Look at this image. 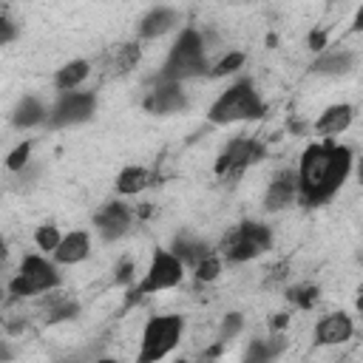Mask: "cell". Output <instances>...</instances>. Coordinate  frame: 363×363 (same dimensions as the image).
Masks as SVG:
<instances>
[{"mask_svg": "<svg viewBox=\"0 0 363 363\" xmlns=\"http://www.w3.org/2000/svg\"><path fill=\"white\" fill-rule=\"evenodd\" d=\"M354 164V153L349 145L335 142V136H323L320 142L306 145L298 162V204L315 210L335 199L343 187Z\"/></svg>", "mask_w": 363, "mask_h": 363, "instance_id": "6da1fadb", "label": "cell"}, {"mask_svg": "<svg viewBox=\"0 0 363 363\" xmlns=\"http://www.w3.org/2000/svg\"><path fill=\"white\" fill-rule=\"evenodd\" d=\"M207 74H210V60L204 51L201 31L187 26V28H182L176 43L170 45L167 60L159 68V74L153 77V82H187V79L207 77Z\"/></svg>", "mask_w": 363, "mask_h": 363, "instance_id": "7a4b0ae2", "label": "cell"}, {"mask_svg": "<svg viewBox=\"0 0 363 363\" xmlns=\"http://www.w3.org/2000/svg\"><path fill=\"white\" fill-rule=\"evenodd\" d=\"M267 116V102L255 91V82L250 77L235 79L227 91L216 96V102L207 108V119L213 125H233V122H252Z\"/></svg>", "mask_w": 363, "mask_h": 363, "instance_id": "3957f363", "label": "cell"}, {"mask_svg": "<svg viewBox=\"0 0 363 363\" xmlns=\"http://www.w3.org/2000/svg\"><path fill=\"white\" fill-rule=\"evenodd\" d=\"M182 278H184V267H182V261H179L170 250L156 247L153 255H150V264H147V269H145V275H142V281H139V284L133 281V284L128 286L122 312L133 309V306H136L142 298H147V295H156V292H164V289L179 286Z\"/></svg>", "mask_w": 363, "mask_h": 363, "instance_id": "277c9868", "label": "cell"}, {"mask_svg": "<svg viewBox=\"0 0 363 363\" xmlns=\"http://www.w3.org/2000/svg\"><path fill=\"white\" fill-rule=\"evenodd\" d=\"M267 250H272V227H267L264 221H241L221 238L216 252L227 264H244L264 255Z\"/></svg>", "mask_w": 363, "mask_h": 363, "instance_id": "5b68a950", "label": "cell"}, {"mask_svg": "<svg viewBox=\"0 0 363 363\" xmlns=\"http://www.w3.org/2000/svg\"><path fill=\"white\" fill-rule=\"evenodd\" d=\"M184 332V318L182 315H153L145 329H142V343L136 352V363H156L162 357H167Z\"/></svg>", "mask_w": 363, "mask_h": 363, "instance_id": "8992f818", "label": "cell"}, {"mask_svg": "<svg viewBox=\"0 0 363 363\" xmlns=\"http://www.w3.org/2000/svg\"><path fill=\"white\" fill-rule=\"evenodd\" d=\"M60 281H62V278H60L54 261H48V258L40 255V252H28V255L20 261L17 275L6 284V292H9L14 301H20V298H31V295L57 289Z\"/></svg>", "mask_w": 363, "mask_h": 363, "instance_id": "52a82bcc", "label": "cell"}, {"mask_svg": "<svg viewBox=\"0 0 363 363\" xmlns=\"http://www.w3.org/2000/svg\"><path fill=\"white\" fill-rule=\"evenodd\" d=\"M96 113V94L94 91H60L57 102L45 113V128L60 130V128H74L82 122H91Z\"/></svg>", "mask_w": 363, "mask_h": 363, "instance_id": "ba28073f", "label": "cell"}, {"mask_svg": "<svg viewBox=\"0 0 363 363\" xmlns=\"http://www.w3.org/2000/svg\"><path fill=\"white\" fill-rule=\"evenodd\" d=\"M267 156V145L255 136H235L227 142V147L221 150L218 162H216V176L224 182H235L241 179V173L252 164H258Z\"/></svg>", "mask_w": 363, "mask_h": 363, "instance_id": "9c48e42d", "label": "cell"}, {"mask_svg": "<svg viewBox=\"0 0 363 363\" xmlns=\"http://www.w3.org/2000/svg\"><path fill=\"white\" fill-rule=\"evenodd\" d=\"M133 218H136L133 216V207H128L125 201H108V204H102L94 213V227H96L99 238L111 244V241H119L122 235L130 233Z\"/></svg>", "mask_w": 363, "mask_h": 363, "instance_id": "30bf717a", "label": "cell"}, {"mask_svg": "<svg viewBox=\"0 0 363 363\" xmlns=\"http://www.w3.org/2000/svg\"><path fill=\"white\" fill-rule=\"evenodd\" d=\"M295 201H298V173L292 167H284L267 184V193H264L261 204H264L267 213H281V210L292 207Z\"/></svg>", "mask_w": 363, "mask_h": 363, "instance_id": "8fae6325", "label": "cell"}, {"mask_svg": "<svg viewBox=\"0 0 363 363\" xmlns=\"http://www.w3.org/2000/svg\"><path fill=\"white\" fill-rule=\"evenodd\" d=\"M142 105H145V111L164 116V113L184 111L187 108V94H184L182 82H153V88L147 91Z\"/></svg>", "mask_w": 363, "mask_h": 363, "instance_id": "7c38bea8", "label": "cell"}, {"mask_svg": "<svg viewBox=\"0 0 363 363\" xmlns=\"http://www.w3.org/2000/svg\"><path fill=\"white\" fill-rule=\"evenodd\" d=\"M354 335V320L349 312H329L315 323V346H340L346 340H352Z\"/></svg>", "mask_w": 363, "mask_h": 363, "instance_id": "4fadbf2b", "label": "cell"}, {"mask_svg": "<svg viewBox=\"0 0 363 363\" xmlns=\"http://www.w3.org/2000/svg\"><path fill=\"white\" fill-rule=\"evenodd\" d=\"M51 255H54V264H62V267H74V264L85 261L91 255V235H88V230L65 233Z\"/></svg>", "mask_w": 363, "mask_h": 363, "instance_id": "5bb4252c", "label": "cell"}, {"mask_svg": "<svg viewBox=\"0 0 363 363\" xmlns=\"http://www.w3.org/2000/svg\"><path fill=\"white\" fill-rule=\"evenodd\" d=\"M357 62V54L349 51V48H335V51H318V57L312 60V74H320V77H343L354 68Z\"/></svg>", "mask_w": 363, "mask_h": 363, "instance_id": "9a60e30c", "label": "cell"}, {"mask_svg": "<svg viewBox=\"0 0 363 363\" xmlns=\"http://www.w3.org/2000/svg\"><path fill=\"white\" fill-rule=\"evenodd\" d=\"M179 23V11L170 6H153L136 26V37L139 40H156L162 34H167L173 26Z\"/></svg>", "mask_w": 363, "mask_h": 363, "instance_id": "2e32d148", "label": "cell"}, {"mask_svg": "<svg viewBox=\"0 0 363 363\" xmlns=\"http://www.w3.org/2000/svg\"><path fill=\"white\" fill-rule=\"evenodd\" d=\"M352 122H354V108L349 102H337V105H329L315 119V133L318 136H340L343 130H349Z\"/></svg>", "mask_w": 363, "mask_h": 363, "instance_id": "e0dca14e", "label": "cell"}, {"mask_svg": "<svg viewBox=\"0 0 363 363\" xmlns=\"http://www.w3.org/2000/svg\"><path fill=\"white\" fill-rule=\"evenodd\" d=\"M179 261H182V267L184 269H193L207 252H213V247L207 244V241H201V238H193L190 233H176L173 235V244L167 247Z\"/></svg>", "mask_w": 363, "mask_h": 363, "instance_id": "ac0fdd59", "label": "cell"}, {"mask_svg": "<svg viewBox=\"0 0 363 363\" xmlns=\"http://www.w3.org/2000/svg\"><path fill=\"white\" fill-rule=\"evenodd\" d=\"M45 113H48V108L43 105V99L34 96V94H26L14 105V111H11V125L17 130H31V128H37V125L45 122Z\"/></svg>", "mask_w": 363, "mask_h": 363, "instance_id": "d6986e66", "label": "cell"}, {"mask_svg": "<svg viewBox=\"0 0 363 363\" xmlns=\"http://www.w3.org/2000/svg\"><path fill=\"white\" fill-rule=\"evenodd\" d=\"M48 298H43V309H45V323H65V320H74L79 318V301L71 298V295H62V292H54L48 289L45 292Z\"/></svg>", "mask_w": 363, "mask_h": 363, "instance_id": "ffe728a7", "label": "cell"}, {"mask_svg": "<svg viewBox=\"0 0 363 363\" xmlns=\"http://www.w3.org/2000/svg\"><path fill=\"white\" fill-rule=\"evenodd\" d=\"M153 182H156V176H153L147 167H142V164H128V167H122L119 176H116V193H119V196H136V193L147 190Z\"/></svg>", "mask_w": 363, "mask_h": 363, "instance_id": "44dd1931", "label": "cell"}, {"mask_svg": "<svg viewBox=\"0 0 363 363\" xmlns=\"http://www.w3.org/2000/svg\"><path fill=\"white\" fill-rule=\"evenodd\" d=\"M88 74H91V62L88 60H68L62 68H57L54 88L57 91H74L88 79Z\"/></svg>", "mask_w": 363, "mask_h": 363, "instance_id": "7402d4cb", "label": "cell"}, {"mask_svg": "<svg viewBox=\"0 0 363 363\" xmlns=\"http://www.w3.org/2000/svg\"><path fill=\"white\" fill-rule=\"evenodd\" d=\"M142 60V48L136 43H119L113 48V57H111V77H125L130 74Z\"/></svg>", "mask_w": 363, "mask_h": 363, "instance_id": "603a6c76", "label": "cell"}, {"mask_svg": "<svg viewBox=\"0 0 363 363\" xmlns=\"http://www.w3.org/2000/svg\"><path fill=\"white\" fill-rule=\"evenodd\" d=\"M286 301L298 309H312L318 301H320V286L315 284H295L286 289Z\"/></svg>", "mask_w": 363, "mask_h": 363, "instance_id": "cb8c5ba5", "label": "cell"}, {"mask_svg": "<svg viewBox=\"0 0 363 363\" xmlns=\"http://www.w3.org/2000/svg\"><path fill=\"white\" fill-rule=\"evenodd\" d=\"M221 267H224V261H221V255L213 250V252H207V255L193 267V275H196L199 284H213V281L221 275Z\"/></svg>", "mask_w": 363, "mask_h": 363, "instance_id": "d4e9b609", "label": "cell"}, {"mask_svg": "<svg viewBox=\"0 0 363 363\" xmlns=\"http://www.w3.org/2000/svg\"><path fill=\"white\" fill-rule=\"evenodd\" d=\"M244 62H247V54L244 51H227L221 60H216V62H210V77H227V74H235L238 68H244Z\"/></svg>", "mask_w": 363, "mask_h": 363, "instance_id": "484cf974", "label": "cell"}, {"mask_svg": "<svg viewBox=\"0 0 363 363\" xmlns=\"http://www.w3.org/2000/svg\"><path fill=\"white\" fill-rule=\"evenodd\" d=\"M60 238H62V233H60V227L54 221H45V224H40L34 230V244H37L40 252H54V247L60 244Z\"/></svg>", "mask_w": 363, "mask_h": 363, "instance_id": "4316f807", "label": "cell"}, {"mask_svg": "<svg viewBox=\"0 0 363 363\" xmlns=\"http://www.w3.org/2000/svg\"><path fill=\"white\" fill-rule=\"evenodd\" d=\"M244 329V315L241 312H227L224 318H221V323H218V340H233L238 332Z\"/></svg>", "mask_w": 363, "mask_h": 363, "instance_id": "83f0119b", "label": "cell"}, {"mask_svg": "<svg viewBox=\"0 0 363 363\" xmlns=\"http://www.w3.org/2000/svg\"><path fill=\"white\" fill-rule=\"evenodd\" d=\"M28 162H31V142H28V139H26V142H20V145L6 156V167H9L11 173H20Z\"/></svg>", "mask_w": 363, "mask_h": 363, "instance_id": "f1b7e54d", "label": "cell"}, {"mask_svg": "<svg viewBox=\"0 0 363 363\" xmlns=\"http://www.w3.org/2000/svg\"><path fill=\"white\" fill-rule=\"evenodd\" d=\"M113 272H116V275H113V284H116V286H125V289H128V286L136 281V275H133V272H136V267H133V261H130V258H122V261L116 264V269H113Z\"/></svg>", "mask_w": 363, "mask_h": 363, "instance_id": "f546056e", "label": "cell"}, {"mask_svg": "<svg viewBox=\"0 0 363 363\" xmlns=\"http://www.w3.org/2000/svg\"><path fill=\"white\" fill-rule=\"evenodd\" d=\"M306 45H309V51H323L326 45H329V34L323 31V28H315V31H309V37H306Z\"/></svg>", "mask_w": 363, "mask_h": 363, "instance_id": "4dcf8cb0", "label": "cell"}, {"mask_svg": "<svg viewBox=\"0 0 363 363\" xmlns=\"http://www.w3.org/2000/svg\"><path fill=\"white\" fill-rule=\"evenodd\" d=\"M244 357H247L250 363H264V360H269V354H267V343H264V340H252Z\"/></svg>", "mask_w": 363, "mask_h": 363, "instance_id": "1f68e13d", "label": "cell"}, {"mask_svg": "<svg viewBox=\"0 0 363 363\" xmlns=\"http://www.w3.org/2000/svg\"><path fill=\"white\" fill-rule=\"evenodd\" d=\"M11 40H17V26H14L6 14H0V48L9 45Z\"/></svg>", "mask_w": 363, "mask_h": 363, "instance_id": "d6a6232c", "label": "cell"}, {"mask_svg": "<svg viewBox=\"0 0 363 363\" xmlns=\"http://www.w3.org/2000/svg\"><path fill=\"white\" fill-rule=\"evenodd\" d=\"M286 269H289V264H286V261H281V264H275V267L269 269V275H267V281H264V286H275V284H281V281H284V278L289 275Z\"/></svg>", "mask_w": 363, "mask_h": 363, "instance_id": "836d02e7", "label": "cell"}, {"mask_svg": "<svg viewBox=\"0 0 363 363\" xmlns=\"http://www.w3.org/2000/svg\"><path fill=\"white\" fill-rule=\"evenodd\" d=\"M286 323H289V315H286V312H278V315L269 320V332H281V329H286Z\"/></svg>", "mask_w": 363, "mask_h": 363, "instance_id": "e575fe53", "label": "cell"}, {"mask_svg": "<svg viewBox=\"0 0 363 363\" xmlns=\"http://www.w3.org/2000/svg\"><path fill=\"white\" fill-rule=\"evenodd\" d=\"M26 326H28V323H26L23 318H20V320H9V323H6V332H9V335H23Z\"/></svg>", "mask_w": 363, "mask_h": 363, "instance_id": "d590c367", "label": "cell"}, {"mask_svg": "<svg viewBox=\"0 0 363 363\" xmlns=\"http://www.w3.org/2000/svg\"><path fill=\"white\" fill-rule=\"evenodd\" d=\"M6 261H9V244H6V238L0 235V269L6 267Z\"/></svg>", "mask_w": 363, "mask_h": 363, "instance_id": "8d00e7d4", "label": "cell"}, {"mask_svg": "<svg viewBox=\"0 0 363 363\" xmlns=\"http://www.w3.org/2000/svg\"><path fill=\"white\" fill-rule=\"evenodd\" d=\"M14 357V352H11V346L6 343V340H0V360H11Z\"/></svg>", "mask_w": 363, "mask_h": 363, "instance_id": "74e56055", "label": "cell"}, {"mask_svg": "<svg viewBox=\"0 0 363 363\" xmlns=\"http://www.w3.org/2000/svg\"><path fill=\"white\" fill-rule=\"evenodd\" d=\"M3 298H6V284L0 281V303H3Z\"/></svg>", "mask_w": 363, "mask_h": 363, "instance_id": "f35d334b", "label": "cell"}]
</instances>
